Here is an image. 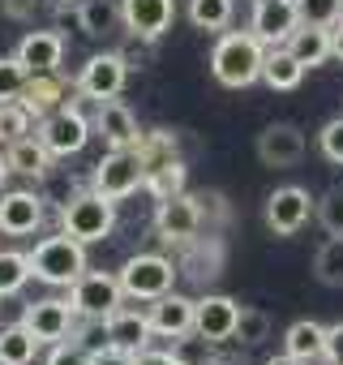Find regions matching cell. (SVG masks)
I'll use <instances>...</instances> for the list:
<instances>
[{"label": "cell", "instance_id": "cell-1", "mask_svg": "<svg viewBox=\"0 0 343 365\" xmlns=\"http://www.w3.org/2000/svg\"><path fill=\"white\" fill-rule=\"evenodd\" d=\"M262 61H266V48L253 31H228L211 52V73L219 86L245 91V86L262 82Z\"/></svg>", "mask_w": 343, "mask_h": 365}, {"label": "cell", "instance_id": "cell-2", "mask_svg": "<svg viewBox=\"0 0 343 365\" xmlns=\"http://www.w3.org/2000/svg\"><path fill=\"white\" fill-rule=\"evenodd\" d=\"M26 258H31V279L48 284V288H69L86 271V245L78 237H69V232L43 237Z\"/></svg>", "mask_w": 343, "mask_h": 365}, {"label": "cell", "instance_id": "cell-3", "mask_svg": "<svg viewBox=\"0 0 343 365\" xmlns=\"http://www.w3.org/2000/svg\"><path fill=\"white\" fill-rule=\"evenodd\" d=\"M112 228H116V202L103 198L99 190H86V194L69 198L65 211H60V232L78 237L82 245H95V241L112 237Z\"/></svg>", "mask_w": 343, "mask_h": 365}, {"label": "cell", "instance_id": "cell-4", "mask_svg": "<svg viewBox=\"0 0 343 365\" xmlns=\"http://www.w3.org/2000/svg\"><path fill=\"white\" fill-rule=\"evenodd\" d=\"M172 284H176V262L163 254H133L120 267V288L133 301H159L163 292H172Z\"/></svg>", "mask_w": 343, "mask_h": 365}, {"label": "cell", "instance_id": "cell-5", "mask_svg": "<svg viewBox=\"0 0 343 365\" xmlns=\"http://www.w3.org/2000/svg\"><path fill=\"white\" fill-rule=\"evenodd\" d=\"M142 180H146V163L137 155V146H120V150H107L95 168V190L112 202L129 198L142 190Z\"/></svg>", "mask_w": 343, "mask_h": 365}, {"label": "cell", "instance_id": "cell-6", "mask_svg": "<svg viewBox=\"0 0 343 365\" xmlns=\"http://www.w3.org/2000/svg\"><path fill=\"white\" fill-rule=\"evenodd\" d=\"M120 297H125L120 275H107V271H82L69 284V305L78 318H107L120 305Z\"/></svg>", "mask_w": 343, "mask_h": 365}, {"label": "cell", "instance_id": "cell-7", "mask_svg": "<svg viewBox=\"0 0 343 365\" xmlns=\"http://www.w3.org/2000/svg\"><path fill=\"white\" fill-rule=\"evenodd\" d=\"M90 120H86V112L82 108H73V103H65V108H56V112H48L43 116V125H39V138H43V146L52 150V155H60V159H69V155H78L86 142H90Z\"/></svg>", "mask_w": 343, "mask_h": 365}, {"label": "cell", "instance_id": "cell-8", "mask_svg": "<svg viewBox=\"0 0 343 365\" xmlns=\"http://www.w3.org/2000/svg\"><path fill=\"white\" fill-rule=\"evenodd\" d=\"M125 82H129V65L120 61V52H99V56H90L82 65V73H78L73 86H78L82 99L107 103V99H116L125 91Z\"/></svg>", "mask_w": 343, "mask_h": 365}, {"label": "cell", "instance_id": "cell-9", "mask_svg": "<svg viewBox=\"0 0 343 365\" xmlns=\"http://www.w3.org/2000/svg\"><path fill=\"white\" fill-rule=\"evenodd\" d=\"M202 228V207L198 198L189 194H176V198H163L154 207V232L167 241V245H189Z\"/></svg>", "mask_w": 343, "mask_h": 365}, {"label": "cell", "instance_id": "cell-10", "mask_svg": "<svg viewBox=\"0 0 343 365\" xmlns=\"http://www.w3.org/2000/svg\"><path fill=\"white\" fill-rule=\"evenodd\" d=\"M300 26V9L296 0H253V18L249 31L262 39V48H283L292 39V31Z\"/></svg>", "mask_w": 343, "mask_h": 365}, {"label": "cell", "instance_id": "cell-11", "mask_svg": "<svg viewBox=\"0 0 343 365\" xmlns=\"http://www.w3.org/2000/svg\"><path fill=\"white\" fill-rule=\"evenodd\" d=\"M313 207H317V202L309 198V190L283 185V190H275V194L266 198V228H270L275 237H292V232H300V228L309 224Z\"/></svg>", "mask_w": 343, "mask_h": 365}, {"label": "cell", "instance_id": "cell-12", "mask_svg": "<svg viewBox=\"0 0 343 365\" xmlns=\"http://www.w3.org/2000/svg\"><path fill=\"white\" fill-rule=\"evenodd\" d=\"M22 322L31 327V335H35L39 344H60V339L73 331L78 314H73L69 301H60V297H43V301H31V305H26Z\"/></svg>", "mask_w": 343, "mask_h": 365}, {"label": "cell", "instance_id": "cell-13", "mask_svg": "<svg viewBox=\"0 0 343 365\" xmlns=\"http://www.w3.org/2000/svg\"><path fill=\"white\" fill-rule=\"evenodd\" d=\"M236 318H241V305L232 297H202L194 301V335L211 339V344H228L236 335Z\"/></svg>", "mask_w": 343, "mask_h": 365}, {"label": "cell", "instance_id": "cell-14", "mask_svg": "<svg viewBox=\"0 0 343 365\" xmlns=\"http://www.w3.org/2000/svg\"><path fill=\"white\" fill-rule=\"evenodd\" d=\"M305 133L296 129V125H287V120H279V125H266L262 133H258V159L266 163V168H296L300 159H305Z\"/></svg>", "mask_w": 343, "mask_h": 365}, {"label": "cell", "instance_id": "cell-15", "mask_svg": "<svg viewBox=\"0 0 343 365\" xmlns=\"http://www.w3.org/2000/svg\"><path fill=\"white\" fill-rule=\"evenodd\" d=\"M146 318H150V331L163 339H189L194 335V301L181 292H163L159 301H150Z\"/></svg>", "mask_w": 343, "mask_h": 365}, {"label": "cell", "instance_id": "cell-16", "mask_svg": "<svg viewBox=\"0 0 343 365\" xmlns=\"http://www.w3.org/2000/svg\"><path fill=\"white\" fill-rule=\"evenodd\" d=\"M120 18H125V31L159 39L176 22V0H120Z\"/></svg>", "mask_w": 343, "mask_h": 365}, {"label": "cell", "instance_id": "cell-17", "mask_svg": "<svg viewBox=\"0 0 343 365\" xmlns=\"http://www.w3.org/2000/svg\"><path fill=\"white\" fill-rule=\"evenodd\" d=\"M103 331H107V344H116V348H125V352H142V348H150V339H154V331H150V318L142 314V309H129V305H116L107 318H103Z\"/></svg>", "mask_w": 343, "mask_h": 365}, {"label": "cell", "instance_id": "cell-18", "mask_svg": "<svg viewBox=\"0 0 343 365\" xmlns=\"http://www.w3.org/2000/svg\"><path fill=\"white\" fill-rule=\"evenodd\" d=\"M43 224V198L31 190H14L0 198V232L5 237H31Z\"/></svg>", "mask_w": 343, "mask_h": 365}, {"label": "cell", "instance_id": "cell-19", "mask_svg": "<svg viewBox=\"0 0 343 365\" xmlns=\"http://www.w3.org/2000/svg\"><path fill=\"white\" fill-rule=\"evenodd\" d=\"M95 133L107 142V150H120V146H137V138H142V129H137V116L120 103V99H107V103H99V112H95Z\"/></svg>", "mask_w": 343, "mask_h": 365}, {"label": "cell", "instance_id": "cell-20", "mask_svg": "<svg viewBox=\"0 0 343 365\" xmlns=\"http://www.w3.org/2000/svg\"><path fill=\"white\" fill-rule=\"evenodd\" d=\"M14 56L26 65V73H56L60 56H65V35L60 31H31Z\"/></svg>", "mask_w": 343, "mask_h": 365}, {"label": "cell", "instance_id": "cell-21", "mask_svg": "<svg viewBox=\"0 0 343 365\" xmlns=\"http://www.w3.org/2000/svg\"><path fill=\"white\" fill-rule=\"evenodd\" d=\"M22 103H26L35 116H48V112H56V108L69 103V86H65L60 73H31V82H26V91H22Z\"/></svg>", "mask_w": 343, "mask_h": 365}, {"label": "cell", "instance_id": "cell-22", "mask_svg": "<svg viewBox=\"0 0 343 365\" xmlns=\"http://www.w3.org/2000/svg\"><path fill=\"white\" fill-rule=\"evenodd\" d=\"M5 159H9V172H22V176H48L56 155L43 146V138H39V133H26V138L9 142Z\"/></svg>", "mask_w": 343, "mask_h": 365}, {"label": "cell", "instance_id": "cell-23", "mask_svg": "<svg viewBox=\"0 0 343 365\" xmlns=\"http://www.w3.org/2000/svg\"><path fill=\"white\" fill-rule=\"evenodd\" d=\"M283 352H292V356H296V361H305V365L326 361V327H322V322H313V318L292 322V327H287V335H283Z\"/></svg>", "mask_w": 343, "mask_h": 365}, {"label": "cell", "instance_id": "cell-24", "mask_svg": "<svg viewBox=\"0 0 343 365\" xmlns=\"http://www.w3.org/2000/svg\"><path fill=\"white\" fill-rule=\"evenodd\" d=\"M287 52L305 65V69H313V65H326L330 61V26H313V22H300L296 31H292V39H287Z\"/></svg>", "mask_w": 343, "mask_h": 365}, {"label": "cell", "instance_id": "cell-25", "mask_svg": "<svg viewBox=\"0 0 343 365\" xmlns=\"http://www.w3.org/2000/svg\"><path fill=\"white\" fill-rule=\"evenodd\" d=\"M300 78H305V65L287 52V43H283V48H266L262 82H266L270 91H296V86H300Z\"/></svg>", "mask_w": 343, "mask_h": 365}, {"label": "cell", "instance_id": "cell-26", "mask_svg": "<svg viewBox=\"0 0 343 365\" xmlns=\"http://www.w3.org/2000/svg\"><path fill=\"white\" fill-rule=\"evenodd\" d=\"M78 26H82L90 39H103V35H112L116 26H125V18H120V5H116V0H82V5H78Z\"/></svg>", "mask_w": 343, "mask_h": 365}, {"label": "cell", "instance_id": "cell-27", "mask_svg": "<svg viewBox=\"0 0 343 365\" xmlns=\"http://www.w3.org/2000/svg\"><path fill=\"white\" fill-rule=\"evenodd\" d=\"M39 348H43V344L31 335V327H26V322L0 327V365H31Z\"/></svg>", "mask_w": 343, "mask_h": 365}, {"label": "cell", "instance_id": "cell-28", "mask_svg": "<svg viewBox=\"0 0 343 365\" xmlns=\"http://www.w3.org/2000/svg\"><path fill=\"white\" fill-rule=\"evenodd\" d=\"M185 163L181 159H172V163H163V168H154V172H146V180H142V190H150V198L154 202H163V198H176V194H185Z\"/></svg>", "mask_w": 343, "mask_h": 365}, {"label": "cell", "instance_id": "cell-29", "mask_svg": "<svg viewBox=\"0 0 343 365\" xmlns=\"http://www.w3.org/2000/svg\"><path fill=\"white\" fill-rule=\"evenodd\" d=\"M313 275L326 288H343V237H326L313 254Z\"/></svg>", "mask_w": 343, "mask_h": 365}, {"label": "cell", "instance_id": "cell-30", "mask_svg": "<svg viewBox=\"0 0 343 365\" xmlns=\"http://www.w3.org/2000/svg\"><path fill=\"white\" fill-rule=\"evenodd\" d=\"M137 155H142L146 172H154V168L172 163V159H176V133H167V129L142 133V138H137Z\"/></svg>", "mask_w": 343, "mask_h": 365}, {"label": "cell", "instance_id": "cell-31", "mask_svg": "<svg viewBox=\"0 0 343 365\" xmlns=\"http://www.w3.org/2000/svg\"><path fill=\"white\" fill-rule=\"evenodd\" d=\"M31 279V258L18 250H0V297H18Z\"/></svg>", "mask_w": 343, "mask_h": 365}, {"label": "cell", "instance_id": "cell-32", "mask_svg": "<svg viewBox=\"0 0 343 365\" xmlns=\"http://www.w3.org/2000/svg\"><path fill=\"white\" fill-rule=\"evenodd\" d=\"M189 22L198 31H223L232 22V0H189Z\"/></svg>", "mask_w": 343, "mask_h": 365}, {"label": "cell", "instance_id": "cell-33", "mask_svg": "<svg viewBox=\"0 0 343 365\" xmlns=\"http://www.w3.org/2000/svg\"><path fill=\"white\" fill-rule=\"evenodd\" d=\"M31 125H35V112L22 103V99H14V103H0V142H18V138H26L31 133Z\"/></svg>", "mask_w": 343, "mask_h": 365}, {"label": "cell", "instance_id": "cell-34", "mask_svg": "<svg viewBox=\"0 0 343 365\" xmlns=\"http://www.w3.org/2000/svg\"><path fill=\"white\" fill-rule=\"evenodd\" d=\"M313 215H317V224L326 228V237H343V185L326 190V194L317 198Z\"/></svg>", "mask_w": 343, "mask_h": 365}, {"label": "cell", "instance_id": "cell-35", "mask_svg": "<svg viewBox=\"0 0 343 365\" xmlns=\"http://www.w3.org/2000/svg\"><path fill=\"white\" fill-rule=\"evenodd\" d=\"M26 82H31V73H26V65L18 56H0V103L22 99Z\"/></svg>", "mask_w": 343, "mask_h": 365}, {"label": "cell", "instance_id": "cell-36", "mask_svg": "<svg viewBox=\"0 0 343 365\" xmlns=\"http://www.w3.org/2000/svg\"><path fill=\"white\" fill-rule=\"evenodd\" d=\"M270 335V318L262 314V309H241V318H236V344H245V348H258L262 339Z\"/></svg>", "mask_w": 343, "mask_h": 365}, {"label": "cell", "instance_id": "cell-37", "mask_svg": "<svg viewBox=\"0 0 343 365\" xmlns=\"http://www.w3.org/2000/svg\"><path fill=\"white\" fill-rule=\"evenodd\" d=\"M300 22H313V26H334L343 18V0H300Z\"/></svg>", "mask_w": 343, "mask_h": 365}, {"label": "cell", "instance_id": "cell-38", "mask_svg": "<svg viewBox=\"0 0 343 365\" xmlns=\"http://www.w3.org/2000/svg\"><path fill=\"white\" fill-rule=\"evenodd\" d=\"M150 43H154V39H146V35H133V31H129V39H125L116 52H120V61H125L129 69H142V65H150V56H154V52H150Z\"/></svg>", "mask_w": 343, "mask_h": 365}, {"label": "cell", "instance_id": "cell-39", "mask_svg": "<svg viewBox=\"0 0 343 365\" xmlns=\"http://www.w3.org/2000/svg\"><path fill=\"white\" fill-rule=\"evenodd\" d=\"M317 146H322V155H326L330 163H343V116H334V120L322 125Z\"/></svg>", "mask_w": 343, "mask_h": 365}, {"label": "cell", "instance_id": "cell-40", "mask_svg": "<svg viewBox=\"0 0 343 365\" xmlns=\"http://www.w3.org/2000/svg\"><path fill=\"white\" fill-rule=\"evenodd\" d=\"M86 361L90 352L82 344H52V356H48V365H86Z\"/></svg>", "mask_w": 343, "mask_h": 365}, {"label": "cell", "instance_id": "cell-41", "mask_svg": "<svg viewBox=\"0 0 343 365\" xmlns=\"http://www.w3.org/2000/svg\"><path fill=\"white\" fill-rule=\"evenodd\" d=\"M86 365H133V352H125V348H116V344H103V348L90 352Z\"/></svg>", "mask_w": 343, "mask_h": 365}, {"label": "cell", "instance_id": "cell-42", "mask_svg": "<svg viewBox=\"0 0 343 365\" xmlns=\"http://www.w3.org/2000/svg\"><path fill=\"white\" fill-rule=\"evenodd\" d=\"M326 361L330 365H343V322L326 327Z\"/></svg>", "mask_w": 343, "mask_h": 365}, {"label": "cell", "instance_id": "cell-43", "mask_svg": "<svg viewBox=\"0 0 343 365\" xmlns=\"http://www.w3.org/2000/svg\"><path fill=\"white\" fill-rule=\"evenodd\" d=\"M133 365H181V356L176 352H159V348H142L133 356Z\"/></svg>", "mask_w": 343, "mask_h": 365}, {"label": "cell", "instance_id": "cell-44", "mask_svg": "<svg viewBox=\"0 0 343 365\" xmlns=\"http://www.w3.org/2000/svg\"><path fill=\"white\" fill-rule=\"evenodd\" d=\"M35 9H39V0H5V14H9L14 22H26V18H35Z\"/></svg>", "mask_w": 343, "mask_h": 365}, {"label": "cell", "instance_id": "cell-45", "mask_svg": "<svg viewBox=\"0 0 343 365\" xmlns=\"http://www.w3.org/2000/svg\"><path fill=\"white\" fill-rule=\"evenodd\" d=\"M330 56H334V61H343V18L330 26Z\"/></svg>", "mask_w": 343, "mask_h": 365}, {"label": "cell", "instance_id": "cell-46", "mask_svg": "<svg viewBox=\"0 0 343 365\" xmlns=\"http://www.w3.org/2000/svg\"><path fill=\"white\" fill-rule=\"evenodd\" d=\"M266 365H305V361H296V356H292V352H279V356H270V361H266Z\"/></svg>", "mask_w": 343, "mask_h": 365}, {"label": "cell", "instance_id": "cell-47", "mask_svg": "<svg viewBox=\"0 0 343 365\" xmlns=\"http://www.w3.org/2000/svg\"><path fill=\"white\" fill-rule=\"evenodd\" d=\"M5 180H9V159L0 155V190H5Z\"/></svg>", "mask_w": 343, "mask_h": 365}, {"label": "cell", "instance_id": "cell-48", "mask_svg": "<svg viewBox=\"0 0 343 365\" xmlns=\"http://www.w3.org/2000/svg\"><path fill=\"white\" fill-rule=\"evenodd\" d=\"M313 365H317V361H313ZM326 365H330V361H326Z\"/></svg>", "mask_w": 343, "mask_h": 365}]
</instances>
